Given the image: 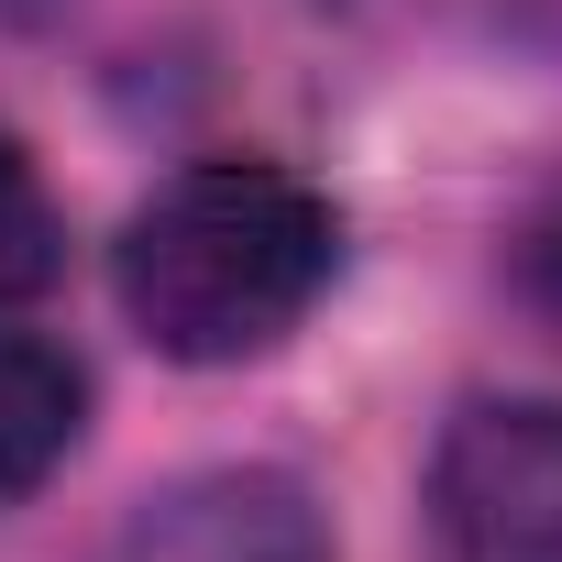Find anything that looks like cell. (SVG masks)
<instances>
[{
    "mask_svg": "<svg viewBox=\"0 0 562 562\" xmlns=\"http://www.w3.org/2000/svg\"><path fill=\"white\" fill-rule=\"evenodd\" d=\"M56 265H67V210H56L45 166L0 133V321H12L23 299H45Z\"/></svg>",
    "mask_w": 562,
    "mask_h": 562,
    "instance_id": "cell-5",
    "label": "cell"
},
{
    "mask_svg": "<svg viewBox=\"0 0 562 562\" xmlns=\"http://www.w3.org/2000/svg\"><path fill=\"white\" fill-rule=\"evenodd\" d=\"M78 419H89L78 353L45 342V331H0V507L34 496V485L78 452Z\"/></svg>",
    "mask_w": 562,
    "mask_h": 562,
    "instance_id": "cell-4",
    "label": "cell"
},
{
    "mask_svg": "<svg viewBox=\"0 0 562 562\" xmlns=\"http://www.w3.org/2000/svg\"><path fill=\"white\" fill-rule=\"evenodd\" d=\"M441 562H562V397H485L430 452Z\"/></svg>",
    "mask_w": 562,
    "mask_h": 562,
    "instance_id": "cell-2",
    "label": "cell"
},
{
    "mask_svg": "<svg viewBox=\"0 0 562 562\" xmlns=\"http://www.w3.org/2000/svg\"><path fill=\"white\" fill-rule=\"evenodd\" d=\"M331 265H342V221L299 166L210 155L122 221L111 288L166 364H254L321 310Z\"/></svg>",
    "mask_w": 562,
    "mask_h": 562,
    "instance_id": "cell-1",
    "label": "cell"
},
{
    "mask_svg": "<svg viewBox=\"0 0 562 562\" xmlns=\"http://www.w3.org/2000/svg\"><path fill=\"white\" fill-rule=\"evenodd\" d=\"M0 12H34V0H0Z\"/></svg>",
    "mask_w": 562,
    "mask_h": 562,
    "instance_id": "cell-7",
    "label": "cell"
},
{
    "mask_svg": "<svg viewBox=\"0 0 562 562\" xmlns=\"http://www.w3.org/2000/svg\"><path fill=\"white\" fill-rule=\"evenodd\" d=\"M507 288H518V310L562 342V166L518 199V221H507Z\"/></svg>",
    "mask_w": 562,
    "mask_h": 562,
    "instance_id": "cell-6",
    "label": "cell"
},
{
    "mask_svg": "<svg viewBox=\"0 0 562 562\" xmlns=\"http://www.w3.org/2000/svg\"><path fill=\"white\" fill-rule=\"evenodd\" d=\"M100 562H331V518L299 474L276 463H221L155 485Z\"/></svg>",
    "mask_w": 562,
    "mask_h": 562,
    "instance_id": "cell-3",
    "label": "cell"
}]
</instances>
